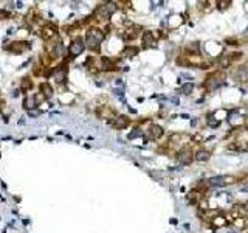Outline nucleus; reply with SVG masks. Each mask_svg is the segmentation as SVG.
Listing matches in <instances>:
<instances>
[{
	"label": "nucleus",
	"instance_id": "23",
	"mask_svg": "<svg viewBox=\"0 0 248 233\" xmlns=\"http://www.w3.org/2000/svg\"><path fill=\"white\" fill-rule=\"evenodd\" d=\"M192 90H194V84H192V82H186V84H183V87H182L180 92H182L183 95H191Z\"/></svg>",
	"mask_w": 248,
	"mask_h": 233
},
{
	"label": "nucleus",
	"instance_id": "21",
	"mask_svg": "<svg viewBox=\"0 0 248 233\" xmlns=\"http://www.w3.org/2000/svg\"><path fill=\"white\" fill-rule=\"evenodd\" d=\"M186 50L191 53V55H199V50H200V44L199 42H191L188 47H186Z\"/></svg>",
	"mask_w": 248,
	"mask_h": 233
},
{
	"label": "nucleus",
	"instance_id": "24",
	"mask_svg": "<svg viewBox=\"0 0 248 233\" xmlns=\"http://www.w3.org/2000/svg\"><path fill=\"white\" fill-rule=\"evenodd\" d=\"M102 68H104V70H113V64H112V61H110V59H107V58H102Z\"/></svg>",
	"mask_w": 248,
	"mask_h": 233
},
{
	"label": "nucleus",
	"instance_id": "29",
	"mask_svg": "<svg viewBox=\"0 0 248 233\" xmlns=\"http://www.w3.org/2000/svg\"><path fill=\"white\" fill-rule=\"evenodd\" d=\"M10 13L6 10H0V20H3V19H8Z\"/></svg>",
	"mask_w": 248,
	"mask_h": 233
},
{
	"label": "nucleus",
	"instance_id": "25",
	"mask_svg": "<svg viewBox=\"0 0 248 233\" xmlns=\"http://www.w3.org/2000/svg\"><path fill=\"white\" fill-rule=\"evenodd\" d=\"M51 36H54L53 28H51V30H50V28H44V37H45V39H48V37H51Z\"/></svg>",
	"mask_w": 248,
	"mask_h": 233
},
{
	"label": "nucleus",
	"instance_id": "13",
	"mask_svg": "<svg viewBox=\"0 0 248 233\" xmlns=\"http://www.w3.org/2000/svg\"><path fill=\"white\" fill-rule=\"evenodd\" d=\"M65 78H67V70L62 67V68H58L56 72H54V79H56V82H59V84H62V82H65Z\"/></svg>",
	"mask_w": 248,
	"mask_h": 233
},
{
	"label": "nucleus",
	"instance_id": "7",
	"mask_svg": "<svg viewBox=\"0 0 248 233\" xmlns=\"http://www.w3.org/2000/svg\"><path fill=\"white\" fill-rule=\"evenodd\" d=\"M143 47L149 48V47H155V37L152 31H144L143 33Z\"/></svg>",
	"mask_w": 248,
	"mask_h": 233
},
{
	"label": "nucleus",
	"instance_id": "4",
	"mask_svg": "<svg viewBox=\"0 0 248 233\" xmlns=\"http://www.w3.org/2000/svg\"><path fill=\"white\" fill-rule=\"evenodd\" d=\"M115 10H116L115 3H104V5H101L98 8V14H99L101 19H109L115 13Z\"/></svg>",
	"mask_w": 248,
	"mask_h": 233
},
{
	"label": "nucleus",
	"instance_id": "3",
	"mask_svg": "<svg viewBox=\"0 0 248 233\" xmlns=\"http://www.w3.org/2000/svg\"><path fill=\"white\" fill-rule=\"evenodd\" d=\"M177 160H178L180 163H183V165H189V163L194 160V152H192L189 148H183V149L178 151Z\"/></svg>",
	"mask_w": 248,
	"mask_h": 233
},
{
	"label": "nucleus",
	"instance_id": "10",
	"mask_svg": "<svg viewBox=\"0 0 248 233\" xmlns=\"http://www.w3.org/2000/svg\"><path fill=\"white\" fill-rule=\"evenodd\" d=\"M228 222H226V219H225V216L223 214H217L216 218H212L211 219V225L214 227V228H219V227H223V225H226Z\"/></svg>",
	"mask_w": 248,
	"mask_h": 233
},
{
	"label": "nucleus",
	"instance_id": "17",
	"mask_svg": "<svg viewBox=\"0 0 248 233\" xmlns=\"http://www.w3.org/2000/svg\"><path fill=\"white\" fill-rule=\"evenodd\" d=\"M24 106H25V109H33V107L37 106V101H36V98L31 95V96H27V98L24 99Z\"/></svg>",
	"mask_w": 248,
	"mask_h": 233
},
{
	"label": "nucleus",
	"instance_id": "33",
	"mask_svg": "<svg viewBox=\"0 0 248 233\" xmlns=\"http://www.w3.org/2000/svg\"><path fill=\"white\" fill-rule=\"evenodd\" d=\"M245 151H248V142L245 143Z\"/></svg>",
	"mask_w": 248,
	"mask_h": 233
},
{
	"label": "nucleus",
	"instance_id": "16",
	"mask_svg": "<svg viewBox=\"0 0 248 233\" xmlns=\"http://www.w3.org/2000/svg\"><path fill=\"white\" fill-rule=\"evenodd\" d=\"M122 55H124V56H127V58H134V56H137V55H138V48H137V47H132V45H127L126 48H124Z\"/></svg>",
	"mask_w": 248,
	"mask_h": 233
},
{
	"label": "nucleus",
	"instance_id": "6",
	"mask_svg": "<svg viewBox=\"0 0 248 233\" xmlns=\"http://www.w3.org/2000/svg\"><path fill=\"white\" fill-rule=\"evenodd\" d=\"M110 125H113L116 129H124V128H127L129 126V118L127 116H124V115H121V116H116V118H112L110 121H109Z\"/></svg>",
	"mask_w": 248,
	"mask_h": 233
},
{
	"label": "nucleus",
	"instance_id": "14",
	"mask_svg": "<svg viewBox=\"0 0 248 233\" xmlns=\"http://www.w3.org/2000/svg\"><path fill=\"white\" fill-rule=\"evenodd\" d=\"M233 210L236 211L237 218H248V207H245V205L239 204V205H236Z\"/></svg>",
	"mask_w": 248,
	"mask_h": 233
},
{
	"label": "nucleus",
	"instance_id": "27",
	"mask_svg": "<svg viewBox=\"0 0 248 233\" xmlns=\"http://www.w3.org/2000/svg\"><path fill=\"white\" fill-rule=\"evenodd\" d=\"M31 87V82H30V79L28 78H25L24 79V82H22V90H28Z\"/></svg>",
	"mask_w": 248,
	"mask_h": 233
},
{
	"label": "nucleus",
	"instance_id": "26",
	"mask_svg": "<svg viewBox=\"0 0 248 233\" xmlns=\"http://www.w3.org/2000/svg\"><path fill=\"white\" fill-rule=\"evenodd\" d=\"M242 53H233V55H229V58H231V62H234V61H240L242 59Z\"/></svg>",
	"mask_w": 248,
	"mask_h": 233
},
{
	"label": "nucleus",
	"instance_id": "28",
	"mask_svg": "<svg viewBox=\"0 0 248 233\" xmlns=\"http://www.w3.org/2000/svg\"><path fill=\"white\" fill-rule=\"evenodd\" d=\"M140 135H141V131H140V129H135L134 132H130V134H129V140L137 138V137H140Z\"/></svg>",
	"mask_w": 248,
	"mask_h": 233
},
{
	"label": "nucleus",
	"instance_id": "15",
	"mask_svg": "<svg viewBox=\"0 0 248 233\" xmlns=\"http://www.w3.org/2000/svg\"><path fill=\"white\" fill-rule=\"evenodd\" d=\"M41 93L45 96V98H51L53 96V89L48 82H42L41 84Z\"/></svg>",
	"mask_w": 248,
	"mask_h": 233
},
{
	"label": "nucleus",
	"instance_id": "1",
	"mask_svg": "<svg viewBox=\"0 0 248 233\" xmlns=\"http://www.w3.org/2000/svg\"><path fill=\"white\" fill-rule=\"evenodd\" d=\"M102 39H104V34H102V31L98 30V28H90V30L87 31V34H85V44H87L90 48H98L99 44L102 42Z\"/></svg>",
	"mask_w": 248,
	"mask_h": 233
},
{
	"label": "nucleus",
	"instance_id": "20",
	"mask_svg": "<svg viewBox=\"0 0 248 233\" xmlns=\"http://www.w3.org/2000/svg\"><path fill=\"white\" fill-rule=\"evenodd\" d=\"M246 76H248V70H245V68H239V70H237V73L234 75V79H237V81H246Z\"/></svg>",
	"mask_w": 248,
	"mask_h": 233
},
{
	"label": "nucleus",
	"instance_id": "2",
	"mask_svg": "<svg viewBox=\"0 0 248 233\" xmlns=\"http://www.w3.org/2000/svg\"><path fill=\"white\" fill-rule=\"evenodd\" d=\"M84 48H85V42L79 37V39H75L71 44H70V48H68V55L71 56V58H76V56H79L82 51H84Z\"/></svg>",
	"mask_w": 248,
	"mask_h": 233
},
{
	"label": "nucleus",
	"instance_id": "11",
	"mask_svg": "<svg viewBox=\"0 0 248 233\" xmlns=\"http://www.w3.org/2000/svg\"><path fill=\"white\" fill-rule=\"evenodd\" d=\"M217 62H219V65H220V70L223 72V70H226V68H229L231 67V58L229 56H220L219 59H217Z\"/></svg>",
	"mask_w": 248,
	"mask_h": 233
},
{
	"label": "nucleus",
	"instance_id": "22",
	"mask_svg": "<svg viewBox=\"0 0 248 233\" xmlns=\"http://www.w3.org/2000/svg\"><path fill=\"white\" fill-rule=\"evenodd\" d=\"M216 5H217V10H220V11H223V10H226V8H229V7L233 5V2H231V0H219V2H217Z\"/></svg>",
	"mask_w": 248,
	"mask_h": 233
},
{
	"label": "nucleus",
	"instance_id": "18",
	"mask_svg": "<svg viewBox=\"0 0 248 233\" xmlns=\"http://www.w3.org/2000/svg\"><path fill=\"white\" fill-rule=\"evenodd\" d=\"M233 224L236 225V228L242 230V228H245L248 225V218H237V219L233 221Z\"/></svg>",
	"mask_w": 248,
	"mask_h": 233
},
{
	"label": "nucleus",
	"instance_id": "5",
	"mask_svg": "<svg viewBox=\"0 0 248 233\" xmlns=\"http://www.w3.org/2000/svg\"><path fill=\"white\" fill-rule=\"evenodd\" d=\"M163 134H165V131H163V128L158 126V125H151L149 129H148V137H149L151 140H157V138H160Z\"/></svg>",
	"mask_w": 248,
	"mask_h": 233
},
{
	"label": "nucleus",
	"instance_id": "19",
	"mask_svg": "<svg viewBox=\"0 0 248 233\" xmlns=\"http://www.w3.org/2000/svg\"><path fill=\"white\" fill-rule=\"evenodd\" d=\"M234 182H237V177H236V176H231V174L222 176V183H223V187H225V185H233Z\"/></svg>",
	"mask_w": 248,
	"mask_h": 233
},
{
	"label": "nucleus",
	"instance_id": "12",
	"mask_svg": "<svg viewBox=\"0 0 248 233\" xmlns=\"http://www.w3.org/2000/svg\"><path fill=\"white\" fill-rule=\"evenodd\" d=\"M186 200H188V204H191V205L199 204V200H200V194H199V191H197V190L189 191V193H188V196H186Z\"/></svg>",
	"mask_w": 248,
	"mask_h": 233
},
{
	"label": "nucleus",
	"instance_id": "32",
	"mask_svg": "<svg viewBox=\"0 0 248 233\" xmlns=\"http://www.w3.org/2000/svg\"><path fill=\"white\" fill-rule=\"evenodd\" d=\"M30 115L33 116V115H39V112L37 110H30Z\"/></svg>",
	"mask_w": 248,
	"mask_h": 233
},
{
	"label": "nucleus",
	"instance_id": "31",
	"mask_svg": "<svg viewBox=\"0 0 248 233\" xmlns=\"http://www.w3.org/2000/svg\"><path fill=\"white\" fill-rule=\"evenodd\" d=\"M202 140H203V137H202L200 134H197V135H194V142H199V143H200Z\"/></svg>",
	"mask_w": 248,
	"mask_h": 233
},
{
	"label": "nucleus",
	"instance_id": "8",
	"mask_svg": "<svg viewBox=\"0 0 248 233\" xmlns=\"http://www.w3.org/2000/svg\"><path fill=\"white\" fill-rule=\"evenodd\" d=\"M28 48H30V45H28L27 42H13V44L8 47V50L13 51V53H22V51H25V50H28Z\"/></svg>",
	"mask_w": 248,
	"mask_h": 233
},
{
	"label": "nucleus",
	"instance_id": "9",
	"mask_svg": "<svg viewBox=\"0 0 248 233\" xmlns=\"http://www.w3.org/2000/svg\"><path fill=\"white\" fill-rule=\"evenodd\" d=\"M194 159H195L197 162H206V160H209V159H211V152H209L208 149L200 148V149H197V151H195Z\"/></svg>",
	"mask_w": 248,
	"mask_h": 233
},
{
	"label": "nucleus",
	"instance_id": "30",
	"mask_svg": "<svg viewBox=\"0 0 248 233\" xmlns=\"http://www.w3.org/2000/svg\"><path fill=\"white\" fill-rule=\"evenodd\" d=\"M225 42H226V45H236V47H237V45H240L237 39H226Z\"/></svg>",
	"mask_w": 248,
	"mask_h": 233
}]
</instances>
